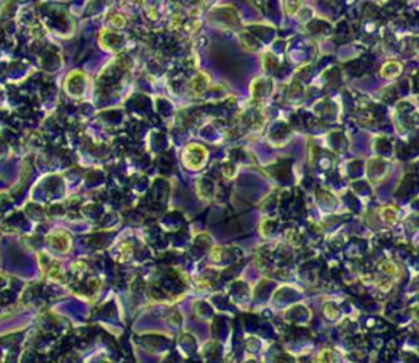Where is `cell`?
Instances as JSON below:
<instances>
[{"mask_svg": "<svg viewBox=\"0 0 419 363\" xmlns=\"http://www.w3.org/2000/svg\"><path fill=\"white\" fill-rule=\"evenodd\" d=\"M302 5V0H285V8L289 14H295Z\"/></svg>", "mask_w": 419, "mask_h": 363, "instance_id": "1", "label": "cell"}]
</instances>
